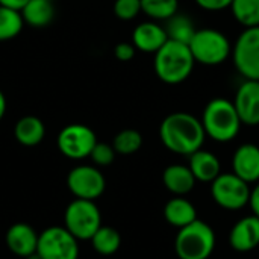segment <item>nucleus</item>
Segmentation results:
<instances>
[{"label": "nucleus", "mask_w": 259, "mask_h": 259, "mask_svg": "<svg viewBox=\"0 0 259 259\" xmlns=\"http://www.w3.org/2000/svg\"><path fill=\"white\" fill-rule=\"evenodd\" d=\"M159 138L170 152L190 156L202 149L206 135L197 117L188 112H173L162 120Z\"/></svg>", "instance_id": "nucleus-1"}, {"label": "nucleus", "mask_w": 259, "mask_h": 259, "mask_svg": "<svg viewBox=\"0 0 259 259\" xmlns=\"http://www.w3.org/2000/svg\"><path fill=\"white\" fill-rule=\"evenodd\" d=\"M194 64L196 61L188 44L167 39V42L155 53L153 68L164 83L178 85L190 77Z\"/></svg>", "instance_id": "nucleus-2"}, {"label": "nucleus", "mask_w": 259, "mask_h": 259, "mask_svg": "<svg viewBox=\"0 0 259 259\" xmlns=\"http://www.w3.org/2000/svg\"><path fill=\"white\" fill-rule=\"evenodd\" d=\"M205 135L217 143H229L240 134L241 120L234 102L225 97H215L208 102L202 115Z\"/></svg>", "instance_id": "nucleus-3"}, {"label": "nucleus", "mask_w": 259, "mask_h": 259, "mask_svg": "<svg viewBox=\"0 0 259 259\" xmlns=\"http://www.w3.org/2000/svg\"><path fill=\"white\" fill-rule=\"evenodd\" d=\"M215 249L214 229L196 220L185 228H181L175 241V250L179 259H208Z\"/></svg>", "instance_id": "nucleus-4"}, {"label": "nucleus", "mask_w": 259, "mask_h": 259, "mask_svg": "<svg viewBox=\"0 0 259 259\" xmlns=\"http://www.w3.org/2000/svg\"><path fill=\"white\" fill-rule=\"evenodd\" d=\"M188 47L196 62L208 67L223 64L232 53V44L229 38L217 29L196 30Z\"/></svg>", "instance_id": "nucleus-5"}, {"label": "nucleus", "mask_w": 259, "mask_h": 259, "mask_svg": "<svg viewBox=\"0 0 259 259\" xmlns=\"http://www.w3.org/2000/svg\"><path fill=\"white\" fill-rule=\"evenodd\" d=\"M64 228L79 241L91 240L102 226V214L94 200L74 199L65 209Z\"/></svg>", "instance_id": "nucleus-6"}, {"label": "nucleus", "mask_w": 259, "mask_h": 259, "mask_svg": "<svg viewBox=\"0 0 259 259\" xmlns=\"http://www.w3.org/2000/svg\"><path fill=\"white\" fill-rule=\"evenodd\" d=\"M237 71L249 80H259V26L246 27L232 46Z\"/></svg>", "instance_id": "nucleus-7"}, {"label": "nucleus", "mask_w": 259, "mask_h": 259, "mask_svg": "<svg viewBox=\"0 0 259 259\" xmlns=\"http://www.w3.org/2000/svg\"><path fill=\"white\" fill-rule=\"evenodd\" d=\"M211 194L219 206L237 211L249 205L250 188L235 173H220L211 182Z\"/></svg>", "instance_id": "nucleus-8"}, {"label": "nucleus", "mask_w": 259, "mask_h": 259, "mask_svg": "<svg viewBox=\"0 0 259 259\" xmlns=\"http://www.w3.org/2000/svg\"><path fill=\"white\" fill-rule=\"evenodd\" d=\"M36 253L41 259H77V240L61 226H50L38 235Z\"/></svg>", "instance_id": "nucleus-9"}, {"label": "nucleus", "mask_w": 259, "mask_h": 259, "mask_svg": "<svg viewBox=\"0 0 259 259\" xmlns=\"http://www.w3.org/2000/svg\"><path fill=\"white\" fill-rule=\"evenodd\" d=\"M97 143V137L94 131L85 124L73 123L65 126L56 140L59 152L74 161H80L90 158L93 147Z\"/></svg>", "instance_id": "nucleus-10"}, {"label": "nucleus", "mask_w": 259, "mask_h": 259, "mask_svg": "<svg viewBox=\"0 0 259 259\" xmlns=\"http://www.w3.org/2000/svg\"><path fill=\"white\" fill-rule=\"evenodd\" d=\"M67 188L76 199L96 200L103 194L106 181L97 167L77 165L67 176Z\"/></svg>", "instance_id": "nucleus-11"}, {"label": "nucleus", "mask_w": 259, "mask_h": 259, "mask_svg": "<svg viewBox=\"0 0 259 259\" xmlns=\"http://www.w3.org/2000/svg\"><path fill=\"white\" fill-rule=\"evenodd\" d=\"M234 106L241 120V124L258 126L259 124V80H249L238 87L234 99Z\"/></svg>", "instance_id": "nucleus-12"}, {"label": "nucleus", "mask_w": 259, "mask_h": 259, "mask_svg": "<svg viewBox=\"0 0 259 259\" xmlns=\"http://www.w3.org/2000/svg\"><path fill=\"white\" fill-rule=\"evenodd\" d=\"M232 173L247 184L259 182V147L256 144H241L232 156Z\"/></svg>", "instance_id": "nucleus-13"}, {"label": "nucleus", "mask_w": 259, "mask_h": 259, "mask_svg": "<svg viewBox=\"0 0 259 259\" xmlns=\"http://www.w3.org/2000/svg\"><path fill=\"white\" fill-rule=\"evenodd\" d=\"M229 244L237 252H250L259 246V217L249 215L238 220L229 234Z\"/></svg>", "instance_id": "nucleus-14"}, {"label": "nucleus", "mask_w": 259, "mask_h": 259, "mask_svg": "<svg viewBox=\"0 0 259 259\" xmlns=\"http://www.w3.org/2000/svg\"><path fill=\"white\" fill-rule=\"evenodd\" d=\"M38 235L30 225L15 223L6 232V246L14 255L26 258L36 252Z\"/></svg>", "instance_id": "nucleus-15"}, {"label": "nucleus", "mask_w": 259, "mask_h": 259, "mask_svg": "<svg viewBox=\"0 0 259 259\" xmlns=\"http://www.w3.org/2000/svg\"><path fill=\"white\" fill-rule=\"evenodd\" d=\"M168 36L165 29L155 21H144L134 29L132 44L137 50L144 53H156L165 42Z\"/></svg>", "instance_id": "nucleus-16"}, {"label": "nucleus", "mask_w": 259, "mask_h": 259, "mask_svg": "<svg viewBox=\"0 0 259 259\" xmlns=\"http://www.w3.org/2000/svg\"><path fill=\"white\" fill-rule=\"evenodd\" d=\"M190 170L196 181L200 182H212L220 173H222V165L219 158L203 149H199L197 152L191 153L190 156Z\"/></svg>", "instance_id": "nucleus-17"}, {"label": "nucleus", "mask_w": 259, "mask_h": 259, "mask_svg": "<svg viewBox=\"0 0 259 259\" xmlns=\"http://www.w3.org/2000/svg\"><path fill=\"white\" fill-rule=\"evenodd\" d=\"M162 182L165 188L175 196H185L193 191L196 185V178L193 176L188 165L173 164L168 165L162 173Z\"/></svg>", "instance_id": "nucleus-18"}, {"label": "nucleus", "mask_w": 259, "mask_h": 259, "mask_svg": "<svg viewBox=\"0 0 259 259\" xmlns=\"http://www.w3.org/2000/svg\"><path fill=\"white\" fill-rule=\"evenodd\" d=\"M164 217L167 223L181 229L197 220V212L194 205L184 196H176L168 200L164 206Z\"/></svg>", "instance_id": "nucleus-19"}, {"label": "nucleus", "mask_w": 259, "mask_h": 259, "mask_svg": "<svg viewBox=\"0 0 259 259\" xmlns=\"http://www.w3.org/2000/svg\"><path fill=\"white\" fill-rule=\"evenodd\" d=\"M26 24L30 27H46L53 21V0H29L20 11Z\"/></svg>", "instance_id": "nucleus-20"}, {"label": "nucleus", "mask_w": 259, "mask_h": 259, "mask_svg": "<svg viewBox=\"0 0 259 259\" xmlns=\"http://www.w3.org/2000/svg\"><path fill=\"white\" fill-rule=\"evenodd\" d=\"M14 135H15V140L21 146L33 147L42 141L46 135V127H44V123L38 117L26 115L17 121L14 127Z\"/></svg>", "instance_id": "nucleus-21"}, {"label": "nucleus", "mask_w": 259, "mask_h": 259, "mask_svg": "<svg viewBox=\"0 0 259 259\" xmlns=\"http://www.w3.org/2000/svg\"><path fill=\"white\" fill-rule=\"evenodd\" d=\"M90 241L97 253L103 256H111L118 252L121 246V235L117 229L111 226H100Z\"/></svg>", "instance_id": "nucleus-22"}, {"label": "nucleus", "mask_w": 259, "mask_h": 259, "mask_svg": "<svg viewBox=\"0 0 259 259\" xmlns=\"http://www.w3.org/2000/svg\"><path fill=\"white\" fill-rule=\"evenodd\" d=\"M164 29L167 32L168 39L184 42V44H188L191 41L194 32L197 30L193 24V20L182 14H175L173 17H170L167 20V24Z\"/></svg>", "instance_id": "nucleus-23"}, {"label": "nucleus", "mask_w": 259, "mask_h": 259, "mask_svg": "<svg viewBox=\"0 0 259 259\" xmlns=\"http://www.w3.org/2000/svg\"><path fill=\"white\" fill-rule=\"evenodd\" d=\"M229 8L244 29L259 26V0H232Z\"/></svg>", "instance_id": "nucleus-24"}, {"label": "nucleus", "mask_w": 259, "mask_h": 259, "mask_svg": "<svg viewBox=\"0 0 259 259\" xmlns=\"http://www.w3.org/2000/svg\"><path fill=\"white\" fill-rule=\"evenodd\" d=\"M24 26L21 12L12 8L0 5V41H9L15 38Z\"/></svg>", "instance_id": "nucleus-25"}, {"label": "nucleus", "mask_w": 259, "mask_h": 259, "mask_svg": "<svg viewBox=\"0 0 259 259\" xmlns=\"http://www.w3.org/2000/svg\"><path fill=\"white\" fill-rule=\"evenodd\" d=\"M179 0H141V12L153 20H168L178 14Z\"/></svg>", "instance_id": "nucleus-26"}, {"label": "nucleus", "mask_w": 259, "mask_h": 259, "mask_svg": "<svg viewBox=\"0 0 259 259\" xmlns=\"http://www.w3.org/2000/svg\"><path fill=\"white\" fill-rule=\"evenodd\" d=\"M143 146V137L135 129H124L118 132L112 141V147L118 155H134Z\"/></svg>", "instance_id": "nucleus-27"}, {"label": "nucleus", "mask_w": 259, "mask_h": 259, "mask_svg": "<svg viewBox=\"0 0 259 259\" xmlns=\"http://www.w3.org/2000/svg\"><path fill=\"white\" fill-rule=\"evenodd\" d=\"M90 158L96 164V167H106V165H111L114 162L115 150L112 146L97 141L96 146L93 147L91 153H90Z\"/></svg>", "instance_id": "nucleus-28"}, {"label": "nucleus", "mask_w": 259, "mask_h": 259, "mask_svg": "<svg viewBox=\"0 0 259 259\" xmlns=\"http://www.w3.org/2000/svg\"><path fill=\"white\" fill-rule=\"evenodd\" d=\"M141 12V0H115L114 14L117 18L129 21Z\"/></svg>", "instance_id": "nucleus-29"}, {"label": "nucleus", "mask_w": 259, "mask_h": 259, "mask_svg": "<svg viewBox=\"0 0 259 259\" xmlns=\"http://www.w3.org/2000/svg\"><path fill=\"white\" fill-rule=\"evenodd\" d=\"M135 50H137V49H135L134 44H131V42H120V44L115 46L114 55H115V58H117L118 61L127 62V61H131V59L135 56Z\"/></svg>", "instance_id": "nucleus-30"}, {"label": "nucleus", "mask_w": 259, "mask_h": 259, "mask_svg": "<svg viewBox=\"0 0 259 259\" xmlns=\"http://www.w3.org/2000/svg\"><path fill=\"white\" fill-rule=\"evenodd\" d=\"M196 5L205 11H211V12H215V11H223L226 8L231 6L232 0H194Z\"/></svg>", "instance_id": "nucleus-31"}, {"label": "nucleus", "mask_w": 259, "mask_h": 259, "mask_svg": "<svg viewBox=\"0 0 259 259\" xmlns=\"http://www.w3.org/2000/svg\"><path fill=\"white\" fill-rule=\"evenodd\" d=\"M249 205H250V208H252L253 215L259 217V182L255 185V188H253V190H250Z\"/></svg>", "instance_id": "nucleus-32"}, {"label": "nucleus", "mask_w": 259, "mask_h": 259, "mask_svg": "<svg viewBox=\"0 0 259 259\" xmlns=\"http://www.w3.org/2000/svg\"><path fill=\"white\" fill-rule=\"evenodd\" d=\"M27 2H29V0H0V5H2V6H6V8L17 9V11H21L23 6H24Z\"/></svg>", "instance_id": "nucleus-33"}, {"label": "nucleus", "mask_w": 259, "mask_h": 259, "mask_svg": "<svg viewBox=\"0 0 259 259\" xmlns=\"http://www.w3.org/2000/svg\"><path fill=\"white\" fill-rule=\"evenodd\" d=\"M5 112H6V97H5V94L0 91V121H2V118L5 117Z\"/></svg>", "instance_id": "nucleus-34"}, {"label": "nucleus", "mask_w": 259, "mask_h": 259, "mask_svg": "<svg viewBox=\"0 0 259 259\" xmlns=\"http://www.w3.org/2000/svg\"><path fill=\"white\" fill-rule=\"evenodd\" d=\"M24 259H41V258H39V255H38V253L35 252V253H32V255L26 256V258H24Z\"/></svg>", "instance_id": "nucleus-35"}]
</instances>
